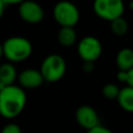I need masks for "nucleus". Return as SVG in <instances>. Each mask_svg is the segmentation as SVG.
I'll use <instances>...</instances> for the list:
<instances>
[{
	"mask_svg": "<svg viewBox=\"0 0 133 133\" xmlns=\"http://www.w3.org/2000/svg\"><path fill=\"white\" fill-rule=\"evenodd\" d=\"M26 105V95L24 90L17 86L10 85L0 90V114L5 118L18 116Z\"/></svg>",
	"mask_w": 133,
	"mask_h": 133,
	"instance_id": "obj_1",
	"label": "nucleus"
},
{
	"mask_svg": "<svg viewBox=\"0 0 133 133\" xmlns=\"http://www.w3.org/2000/svg\"><path fill=\"white\" fill-rule=\"evenodd\" d=\"M3 55L12 62H20L26 60L32 53L31 43L21 36H12L7 38L2 44Z\"/></svg>",
	"mask_w": 133,
	"mask_h": 133,
	"instance_id": "obj_2",
	"label": "nucleus"
},
{
	"mask_svg": "<svg viewBox=\"0 0 133 133\" xmlns=\"http://www.w3.org/2000/svg\"><path fill=\"white\" fill-rule=\"evenodd\" d=\"M66 63L62 56L58 54L48 55L41 64V74L44 81L57 82L65 74Z\"/></svg>",
	"mask_w": 133,
	"mask_h": 133,
	"instance_id": "obj_3",
	"label": "nucleus"
},
{
	"mask_svg": "<svg viewBox=\"0 0 133 133\" xmlns=\"http://www.w3.org/2000/svg\"><path fill=\"white\" fill-rule=\"evenodd\" d=\"M53 17L61 27H72L79 21V10L77 6L71 2H58L53 8Z\"/></svg>",
	"mask_w": 133,
	"mask_h": 133,
	"instance_id": "obj_4",
	"label": "nucleus"
},
{
	"mask_svg": "<svg viewBox=\"0 0 133 133\" xmlns=\"http://www.w3.org/2000/svg\"><path fill=\"white\" fill-rule=\"evenodd\" d=\"M95 14L102 20L112 22L125 11V5L121 0H97L94 3Z\"/></svg>",
	"mask_w": 133,
	"mask_h": 133,
	"instance_id": "obj_5",
	"label": "nucleus"
},
{
	"mask_svg": "<svg viewBox=\"0 0 133 133\" xmlns=\"http://www.w3.org/2000/svg\"><path fill=\"white\" fill-rule=\"evenodd\" d=\"M77 51L83 62H95L100 58L103 48L101 42L97 37L85 36L78 43Z\"/></svg>",
	"mask_w": 133,
	"mask_h": 133,
	"instance_id": "obj_6",
	"label": "nucleus"
},
{
	"mask_svg": "<svg viewBox=\"0 0 133 133\" xmlns=\"http://www.w3.org/2000/svg\"><path fill=\"white\" fill-rule=\"evenodd\" d=\"M75 118L78 125L87 131L100 126V118L97 111L88 105H82L78 107L75 113Z\"/></svg>",
	"mask_w": 133,
	"mask_h": 133,
	"instance_id": "obj_7",
	"label": "nucleus"
},
{
	"mask_svg": "<svg viewBox=\"0 0 133 133\" xmlns=\"http://www.w3.org/2000/svg\"><path fill=\"white\" fill-rule=\"evenodd\" d=\"M19 15L22 20L27 23L35 24L41 22L44 19V9L43 7L33 1H24L20 3Z\"/></svg>",
	"mask_w": 133,
	"mask_h": 133,
	"instance_id": "obj_8",
	"label": "nucleus"
},
{
	"mask_svg": "<svg viewBox=\"0 0 133 133\" xmlns=\"http://www.w3.org/2000/svg\"><path fill=\"white\" fill-rule=\"evenodd\" d=\"M21 86L25 88H36L41 86L44 82L43 76L39 71L34 69L24 70L18 77Z\"/></svg>",
	"mask_w": 133,
	"mask_h": 133,
	"instance_id": "obj_9",
	"label": "nucleus"
},
{
	"mask_svg": "<svg viewBox=\"0 0 133 133\" xmlns=\"http://www.w3.org/2000/svg\"><path fill=\"white\" fill-rule=\"evenodd\" d=\"M115 62L118 71L128 72L133 68V50L131 48L121 49L115 57Z\"/></svg>",
	"mask_w": 133,
	"mask_h": 133,
	"instance_id": "obj_10",
	"label": "nucleus"
},
{
	"mask_svg": "<svg viewBox=\"0 0 133 133\" xmlns=\"http://www.w3.org/2000/svg\"><path fill=\"white\" fill-rule=\"evenodd\" d=\"M116 100L123 110L127 112H133V88L132 87L126 86L119 89Z\"/></svg>",
	"mask_w": 133,
	"mask_h": 133,
	"instance_id": "obj_11",
	"label": "nucleus"
},
{
	"mask_svg": "<svg viewBox=\"0 0 133 133\" xmlns=\"http://www.w3.org/2000/svg\"><path fill=\"white\" fill-rule=\"evenodd\" d=\"M17 78V71L10 63H3L0 65V84L4 87L14 85Z\"/></svg>",
	"mask_w": 133,
	"mask_h": 133,
	"instance_id": "obj_12",
	"label": "nucleus"
},
{
	"mask_svg": "<svg viewBox=\"0 0 133 133\" xmlns=\"http://www.w3.org/2000/svg\"><path fill=\"white\" fill-rule=\"evenodd\" d=\"M58 43L63 47H71L77 39V34L72 27H60L57 34Z\"/></svg>",
	"mask_w": 133,
	"mask_h": 133,
	"instance_id": "obj_13",
	"label": "nucleus"
},
{
	"mask_svg": "<svg viewBox=\"0 0 133 133\" xmlns=\"http://www.w3.org/2000/svg\"><path fill=\"white\" fill-rule=\"evenodd\" d=\"M110 23H111V25H110L111 31L114 35L124 36L127 34L128 29H129V25H128V22L123 17H121V18H118V19H116Z\"/></svg>",
	"mask_w": 133,
	"mask_h": 133,
	"instance_id": "obj_14",
	"label": "nucleus"
},
{
	"mask_svg": "<svg viewBox=\"0 0 133 133\" xmlns=\"http://www.w3.org/2000/svg\"><path fill=\"white\" fill-rule=\"evenodd\" d=\"M102 92H103V96L108 99V100H115L118 96V92H119V88L116 84H113V83H107L104 85L103 89H102Z\"/></svg>",
	"mask_w": 133,
	"mask_h": 133,
	"instance_id": "obj_15",
	"label": "nucleus"
},
{
	"mask_svg": "<svg viewBox=\"0 0 133 133\" xmlns=\"http://www.w3.org/2000/svg\"><path fill=\"white\" fill-rule=\"evenodd\" d=\"M0 133H22V130L17 124H8L2 128Z\"/></svg>",
	"mask_w": 133,
	"mask_h": 133,
	"instance_id": "obj_16",
	"label": "nucleus"
},
{
	"mask_svg": "<svg viewBox=\"0 0 133 133\" xmlns=\"http://www.w3.org/2000/svg\"><path fill=\"white\" fill-rule=\"evenodd\" d=\"M87 133H113L111 130H109L108 128H105L103 126H98L96 128H92L90 130L87 131Z\"/></svg>",
	"mask_w": 133,
	"mask_h": 133,
	"instance_id": "obj_17",
	"label": "nucleus"
},
{
	"mask_svg": "<svg viewBox=\"0 0 133 133\" xmlns=\"http://www.w3.org/2000/svg\"><path fill=\"white\" fill-rule=\"evenodd\" d=\"M126 83L128 84L127 86H130V87L133 88V68L127 72V80H126Z\"/></svg>",
	"mask_w": 133,
	"mask_h": 133,
	"instance_id": "obj_18",
	"label": "nucleus"
},
{
	"mask_svg": "<svg viewBox=\"0 0 133 133\" xmlns=\"http://www.w3.org/2000/svg\"><path fill=\"white\" fill-rule=\"evenodd\" d=\"M82 70L85 73H90L94 71V62H83Z\"/></svg>",
	"mask_w": 133,
	"mask_h": 133,
	"instance_id": "obj_19",
	"label": "nucleus"
},
{
	"mask_svg": "<svg viewBox=\"0 0 133 133\" xmlns=\"http://www.w3.org/2000/svg\"><path fill=\"white\" fill-rule=\"evenodd\" d=\"M116 78L119 82H126L127 80V72H124V71H118L117 74H116Z\"/></svg>",
	"mask_w": 133,
	"mask_h": 133,
	"instance_id": "obj_20",
	"label": "nucleus"
},
{
	"mask_svg": "<svg viewBox=\"0 0 133 133\" xmlns=\"http://www.w3.org/2000/svg\"><path fill=\"white\" fill-rule=\"evenodd\" d=\"M4 8H5V4H4V1L0 0V19L2 18L3 16V12H4Z\"/></svg>",
	"mask_w": 133,
	"mask_h": 133,
	"instance_id": "obj_21",
	"label": "nucleus"
},
{
	"mask_svg": "<svg viewBox=\"0 0 133 133\" xmlns=\"http://www.w3.org/2000/svg\"><path fill=\"white\" fill-rule=\"evenodd\" d=\"M3 56V49H2V44H0V59Z\"/></svg>",
	"mask_w": 133,
	"mask_h": 133,
	"instance_id": "obj_22",
	"label": "nucleus"
},
{
	"mask_svg": "<svg viewBox=\"0 0 133 133\" xmlns=\"http://www.w3.org/2000/svg\"><path fill=\"white\" fill-rule=\"evenodd\" d=\"M129 7H130V9H133V2H131V3L129 4Z\"/></svg>",
	"mask_w": 133,
	"mask_h": 133,
	"instance_id": "obj_23",
	"label": "nucleus"
}]
</instances>
